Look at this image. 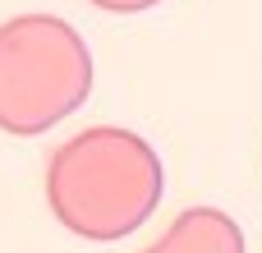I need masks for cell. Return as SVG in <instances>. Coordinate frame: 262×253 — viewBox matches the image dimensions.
Listing matches in <instances>:
<instances>
[{"instance_id":"cell-1","label":"cell","mask_w":262,"mask_h":253,"mask_svg":"<svg viewBox=\"0 0 262 253\" xmlns=\"http://www.w3.org/2000/svg\"><path fill=\"white\" fill-rule=\"evenodd\" d=\"M46 198L60 226L83 240H124L161 203V161L129 129H83L55 147Z\"/></svg>"},{"instance_id":"cell-2","label":"cell","mask_w":262,"mask_h":253,"mask_svg":"<svg viewBox=\"0 0 262 253\" xmlns=\"http://www.w3.org/2000/svg\"><path fill=\"white\" fill-rule=\"evenodd\" d=\"M92 92V55L55 14L0 23V129L46 134Z\"/></svg>"},{"instance_id":"cell-3","label":"cell","mask_w":262,"mask_h":253,"mask_svg":"<svg viewBox=\"0 0 262 253\" xmlns=\"http://www.w3.org/2000/svg\"><path fill=\"white\" fill-rule=\"evenodd\" d=\"M143 253H244V230L216 207H189Z\"/></svg>"},{"instance_id":"cell-4","label":"cell","mask_w":262,"mask_h":253,"mask_svg":"<svg viewBox=\"0 0 262 253\" xmlns=\"http://www.w3.org/2000/svg\"><path fill=\"white\" fill-rule=\"evenodd\" d=\"M97 9H111V14H143V9H152V5H161V0H92Z\"/></svg>"}]
</instances>
